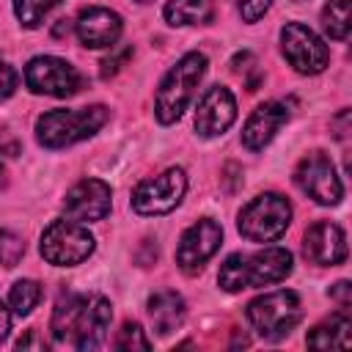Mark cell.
I'll return each instance as SVG.
<instances>
[{"instance_id": "cell-1", "label": "cell", "mask_w": 352, "mask_h": 352, "mask_svg": "<svg viewBox=\"0 0 352 352\" xmlns=\"http://www.w3.org/2000/svg\"><path fill=\"white\" fill-rule=\"evenodd\" d=\"M110 322H113V308L102 294L66 292L55 302L50 330L55 344L88 352V349L104 346Z\"/></svg>"}, {"instance_id": "cell-2", "label": "cell", "mask_w": 352, "mask_h": 352, "mask_svg": "<svg viewBox=\"0 0 352 352\" xmlns=\"http://www.w3.org/2000/svg\"><path fill=\"white\" fill-rule=\"evenodd\" d=\"M294 267V258L286 248H264L256 253H231L217 272L223 292L234 294L242 289H258L283 280Z\"/></svg>"}, {"instance_id": "cell-3", "label": "cell", "mask_w": 352, "mask_h": 352, "mask_svg": "<svg viewBox=\"0 0 352 352\" xmlns=\"http://www.w3.org/2000/svg\"><path fill=\"white\" fill-rule=\"evenodd\" d=\"M206 74V55L192 50L176 60V66L168 69V74L160 80L157 96H154V113L160 124H173L182 118L187 104L195 96L198 82Z\"/></svg>"}, {"instance_id": "cell-4", "label": "cell", "mask_w": 352, "mask_h": 352, "mask_svg": "<svg viewBox=\"0 0 352 352\" xmlns=\"http://www.w3.org/2000/svg\"><path fill=\"white\" fill-rule=\"evenodd\" d=\"M110 118L104 104L77 107V110H47L36 118V140L44 148H66L96 135Z\"/></svg>"}, {"instance_id": "cell-5", "label": "cell", "mask_w": 352, "mask_h": 352, "mask_svg": "<svg viewBox=\"0 0 352 352\" xmlns=\"http://www.w3.org/2000/svg\"><path fill=\"white\" fill-rule=\"evenodd\" d=\"M248 322L264 341H283L302 319V305L297 292L278 289L270 294H261L248 302Z\"/></svg>"}, {"instance_id": "cell-6", "label": "cell", "mask_w": 352, "mask_h": 352, "mask_svg": "<svg viewBox=\"0 0 352 352\" xmlns=\"http://www.w3.org/2000/svg\"><path fill=\"white\" fill-rule=\"evenodd\" d=\"M292 223V204L280 192H261L239 212L236 228L248 242H275Z\"/></svg>"}, {"instance_id": "cell-7", "label": "cell", "mask_w": 352, "mask_h": 352, "mask_svg": "<svg viewBox=\"0 0 352 352\" xmlns=\"http://www.w3.org/2000/svg\"><path fill=\"white\" fill-rule=\"evenodd\" d=\"M96 248L94 234L88 231L85 223L77 220H52L38 242V250L44 256V261L55 264V267H77L82 264Z\"/></svg>"}, {"instance_id": "cell-8", "label": "cell", "mask_w": 352, "mask_h": 352, "mask_svg": "<svg viewBox=\"0 0 352 352\" xmlns=\"http://www.w3.org/2000/svg\"><path fill=\"white\" fill-rule=\"evenodd\" d=\"M187 192L184 168H168L151 179H143L132 190V209L138 214H168L173 212Z\"/></svg>"}, {"instance_id": "cell-9", "label": "cell", "mask_w": 352, "mask_h": 352, "mask_svg": "<svg viewBox=\"0 0 352 352\" xmlns=\"http://www.w3.org/2000/svg\"><path fill=\"white\" fill-rule=\"evenodd\" d=\"M280 52L300 74H319L330 60L327 44L302 22H286L280 28Z\"/></svg>"}, {"instance_id": "cell-10", "label": "cell", "mask_w": 352, "mask_h": 352, "mask_svg": "<svg viewBox=\"0 0 352 352\" xmlns=\"http://www.w3.org/2000/svg\"><path fill=\"white\" fill-rule=\"evenodd\" d=\"M25 85L33 94L66 99L80 91L82 77L69 60L55 58V55H38V58L28 60V66H25Z\"/></svg>"}, {"instance_id": "cell-11", "label": "cell", "mask_w": 352, "mask_h": 352, "mask_svg": "<svg viewBox=\"0 0 352 352\" xmlns=\"http://www.w3.org/2000/svg\"><path fill=\"white\" fill-rule=\"evenodd\" d=\"M294 182L308 198H314L322 206H336L344 198V184L336 173L333 160L324 151L305 154L294 168Z\"/></svg>"}, {"instance_id": "cell-12", "label": "cell", "mask_w": 352, "mask_h": 352, "mask_svg": "<svg viewBox=\"0 0 352 352\" xmlns=\"http://www.w3.org/2000/svg\"><path fill=\"white\" fill-rule=\"evenodd\" d=\"M223 245V228L220 223H214L212 217H201L195 220L179 239L176 248V264L184 275H195L204 270V264L217 253V248Z\"/></svg>"}, {"instance_id": "cell-13", "label": "cell", "mask_w": 352, "mask_h": 352, "mask_svg": "<svg viewBox=\"0 0 352 352\" xmlns=\"http://www.w3.org/2000/svg\"><path fill=\"white\" fill-rule=\"evenodd\" d=\"M110 206H113V192H110V184H104L102 179H82L63 198L66 217L77 223L104 220L110 214Z\"/></svg>"}, {"instance_id": "cell-14", "label": "cell", "mask_w": 352, "mask_h": 352, "mask_svg": "<svg viewBox=\"0 0 352 352\" xmlns=\"http://www.w3.org/2000/svg\"><path fill=\"white\" fill-rule=\"evenodd\" d=\"M236 118V99L226 85H212L195 110V132L201 138H217L223 135Z\"/></svg>"}, {"instance_id": "cell-15", "label": "cell", "mask_w": 352, "mask_h": 352, "mask_svg": "<svg viewBox=\"0 0 352 352\" xmlns=\"http://www.w3.org/2000/svg\"><path fill=\"white\" fill-rule=\"evenodd\" d=\"M302 256L311 264L319 267H336L346 261V236L344 228L330 223V220H319L314 223L305 236H302Z\"/></svg>"}, {"instance_id": "cell-16", "label": "cell", "mask_w": 352, "mask_h": 352, "mask_svg": "<svg viewBox=\"0 0 352 352\" xmlns=\"http://www.w3.org/2000/svg\"><path fill=\"white\" fill-rule=\"evenodd\" d=\"M124 30V22L121 16L113 11V8H104V6H88L80 11L77 22H74V33L80 38L82 47H91V50H104V47H113L118 41Z\"/></svg>"}, {"instance_id": "cell-17", "label": "cell", "mask_w": 352, "mask_h": 352, "mask_svg": "<svg viewBox=\"0 0 352 352\" xmlns=\"http://www.w3.org/2000/svg\"><path fill=\"white\" fill-rule=\"evenodd\" d=\"M289 121V107L283 102H264L258 104L250 118L242 126V143L248 151H261L275 135L278 129Z\"/></svg>"}, {"instance_id": "cell-18", "label": "cell", "mask_w": 352, "mask_h": 352, "mask_svg": "<svg viewBox=\"0 0 352 352\" xmlns=\"http://www.w3.org/2000/svg\"><path fill=\"white\" fill-rule=\"evenodd\" d=\"M184 316H187V305L179 292L160 289L148 297V322L157 336H170L173 330H179Z\"/></svg>"}, {"instance_id": "cell-19", "label": "cell", "mask_w": 352, "mask_h": 352, "mask_svg": "<svg viewBox=\"0 0 352 352\" xmlns=\"http://www.w3.org/2000/svg\"><path fill=\"white\" fill-rule=\"evenodd\" d=\"M352 319L346 316V308L330 314V319L319 322L308 336H305V344L314 346V349H349L352 346Z\"/></svg>"}, {"instance_id": "cell-20", "label": "cell", "mask_w": 352, "mask_h": 352, "mask_svg": "<svg viewBox=\"0 0 352 352\" xmlns=\"http://www.w3.org/2000/svg\"><path fill=\"white\" fill-rule=\"evenodd\" d=\"M162 16L173 28L184 25H204L212 19V0H168Z\"/></svg>"}, {"instance_id": "cell-21", "label": "cell", "mask_w": 352, "mask_h": 352, "mask_svg": "<svg viewBox=\"0 0 352 352\" xmlns=\"http://www.w3.org/2000/svg\"><path fill=\"white\" fill-rule=\"evenodd\" d=\"M322 28L330 38L336 41H344L349 36V0H330L324 8H322Z\"/></svg>"}, {"instance_id": "cell-22", "label": "cell", "mask_w": 352, "mask_h": 352, "mask_svg": "<svg viewBox=\"0 0 352 352\" xmlns=\"http://www.w3.org/2000/svg\"><path fill=\"white\" fill-rule=\"evenodd\" d=\"M38 300H41V286L36 280H30V278L16 280L11 286V292H8V305H11V311L16 316H28L38 305Z\"/></svg>"}, {"instance_id": "cell-23", "label": "cell", "mask_w": 352, "mask_h": 352, "mask_svg": "<svg viewBox=\"0 0 352 352\" xmlns=\"http://www.w3.org/2000/svg\"><path fill=\"white\" fill-rule=\"evenodd\" d=\"M11 3H14V14H16L19 25L28 28V30H36V28H41L44 16H47L60 0H11Z\"/></svg>"}, {"instance_id": "cell-24", "label": "cell", "mask_w": 352, "mask_h": 352, "mask_svg": "<svg viewBox=\"0 0 352 352\" xmlns=\"http://www.w3.org/2000/svg\"><path fill=\"white\" fill-rule=\"evenodd\" d=\"M113 346L116 349H124V352H135V349L146 352V349H151V341L146 338V333H143V327L138 322H124V327L118 330Z\"/></svg>"}, {"instance_id": "cell-25", "label": "cell", "mask_w": 352, "mask_h": 352, "mask_svg": "<svg viewBox=\"0 0 352 352\" xmlns=\"http://www.w3.org/2000/svg\"><path fill=\"white\" fill-rule=\"evenodd\" d=\"M22 256H25V242H22V236H16L14 231H8V228H0V264L3 267H16L19 261H22Z\"/></svg>"}, {"instance_id": "cell-26", "label": "cell", "mask_w": 352, "mask_h": 352, "mask_svg": "<svg viewBox=\"0 0 352 352\" xmlns=\"http://www.w3.org/2000/svg\"><path fill=\"white\" fill-rule=\"evenodd\" d=\"M270 6H272V0H239V16L253 25L270 11Z\"/></svg>"}, {"instance_id": "cell-27", "label": "cell", "mask_w": 352, "mask_h": 352, "mask_svg": "<svg viewBox=\"0 0 352 352\" xmlns=\"http://www.w3.org/2000/svg\"><path fill=\"white\" fill-rule=\"evenodd\" d=\"M16 82H19V74L14 72V66L0 60V102H6L16 91Z\"/></svg>"}, {"instance_id": "cell-28", "label": "cell", "mask_w": 352, "mask_h": 352, "mask_svg": "<svg viewBox=\"0 0 352 352\" xmlns=\"http://www.w3.org/2000/svg\"><path fill=\"white\" fill-rule=\"evenodd\" d=\"M327 294L338 302V308H349V302H352V286H349V280H338V283H333Z\"/></svg>"}, {"instance_id": "cell-29", "label": "cell", "mask_w": 352, "mask_h": 352, "mask_svg": "<svg viewBox=\"0 0 352 352\" xmlns=\"http://www.w3.org/2000/svg\"><path fill=\"white\" fill-rule=\"evenodd\" d=\"M129 55H132V47H124V50H121L116 58H107V60H102V77H104V80H107V77H113V74L121 69V60H126Z\"/></svg>"}, {"instance_id": "cell-30", "label": "cell", "mask_w": 352, "mask_h": 352, "mask_svg": "<svg viewBox=\"0 0 352 352\" xmlns=\"http://www.w3.org/2000/svg\"><path fill=\"white\" fill-rule=\"evenodd\" d=\"M0 154L3 157H16L19 154V140L6 129H0Z\"/></svg>"}, {"instance_id": "cell-31", "label": "cell", "mask_w": 352, "mask_h": 352, "mask_svg": "<svg viewBox=\"0 0 352 352\" xmlns=\"http://www.w3.org/2000/svg\"><path fill=\"white\" fill-rule=\"evenodd\" d=\"M330 126L336 129L333 135H336L338 140H346V135H349V110H341V113L330 121Z\"/></svg>"}, {"instance_id": "cell-32", "label": "cell", "mask_w": 352, "mask_h": 352, "mask_svg": "<svg viewBox=\"0 0 352 352\" xmlns=\"http://www.w3.org/2000/svg\"><path fill=\"white\" fill-rule=\"evenodd\" d=\"M44 346L47 344H44V338L36 336V330H28V336H22L16 341V349H44Z\"/></svg>"}, {"instance_id": "cell-33", "label": "cell", "mask_w": 352, "mask_h": 352, "mask_svg": "<svg viewBox=\"0 0 352 352\" xmlns=\"http://www.w3.org/2000/svg\"><path fill=\"white\" fill-rule=\"evenodd\" d=\"M8 330H11V311L0 302V341L8 336Z\"/></svg>"}, {"instance_id": "cell-34", "label": "cell", "mask_w": 352, "mask_h": 352, "mask_svg": "<svg viewBox=\"0 0 352 352\" xmlns=\"http://www.w3.org/2000/svg\"><path fill=\"white\" fill-rule=\"evenodd\" d=\"M3 176H6V170H3V165H0V184H3Z\"/></svg>"}, {"instance_id": "cell-35", "label": "cell", "mask_w": 352, "mask_h": 352, "mask_svg": "<svg viewBox=\"0 0 352 352\" xmlns=\"http://www.w3.org/2000/svg\"><path fill=\"white\" fill-rule=\"evenodd\" d=\"M138 3H151V0H138Z\"/></svg>"}, {"instance_id": "cell-36", "label": "cell", "mask_w": 352, "mask_h": 352, "mask_svg": "<svg viewBox=\"0 0 352 352\" xmlns=\"http://www.w3.org/2000/svg\"><path fill=\"white\" fill-rule=\"evenodd\" d=\"M297 3H305V0H297Z\"/></svg>"}]
</instances>
